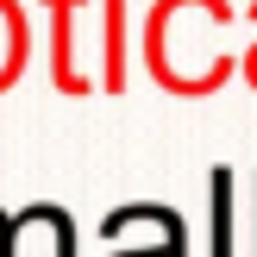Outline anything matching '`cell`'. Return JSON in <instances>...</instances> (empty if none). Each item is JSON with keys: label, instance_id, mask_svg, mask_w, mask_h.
Masks as SVG:
<instances>
[{"label": "cell", "instance_id": "obj_1", "mask_svg": "<svg viewBox=\"0 0 257 257\" xmlns=\"http://www.w3.org/2000/svg\"><path fill=\"white\" fill-rule=\"evenodd\" d=\"M213 257H232V176H213Z\"/></svg>", "mask_w": 257, "mask_h": 257}]
</instances>
